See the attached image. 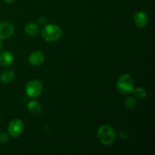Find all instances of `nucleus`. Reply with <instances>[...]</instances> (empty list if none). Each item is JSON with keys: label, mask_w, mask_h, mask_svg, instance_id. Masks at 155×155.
<instances>
[{"label": "nucleus", "mask_w": 155, "mask_h": 155, "mask_svg": "<svg viewBox=\"0 0 155 155\" xmlns=\"http://www.w3.org/2000/svg\"><path fill=\"white\" fill-rule=\"evenodd\" d=\"M27 109L32 114H39L42 110V105L37 101L32 100L27 103Z\"/></svg>", "instance_id": "9d476101"}, {"label": "nucleus", "mask_w": 155, "mask_h": 155, "mask_svg": "<svg viewBox=\"0 0 155 155\" xmlns=\"http://www.w3.org/2000/svg\"><path fill=\"white\" fill-rule=\"evenodd\" d=\"M2 39H0V49L2 48Z\"/></svg>", "instance_id": "a211bd4d"}, {"label": "nucleus", "mask_w": 155, "mask_h": 155, "mask_svg": "<svg viewBox=\"0 0 155 155\" xmlns=\"http://www.w3.org/2000/svg\"><path fill=\"white\" fill-rule=\"evenodd\" d=\"M5 2L8 3V4H10V3H12L14 2V0H4Z\"/></svg>", "instance_id": "f3484780"}, {"label": "nucleus", "mask_w": 155, "mask_h": 155, "mask_svg": "<svg viewBox=\"0 0 155 155\" xmlns=\"http://www.w3.org/2000/svg\"><path fill=\"white\" fill-rule=\"evenodd\" d=\"M45 61V54L41 51H34L29 55L28 61L32 66L37 67L42 64Z\"/></svg>", "instance_id": "423d86ee"}, {"label": "nucleus", "mask_w": 155, "mask_h": 155, "mask_svg": "<svg viewBox=\"0 0 155 155\" xmlns=\"http://www.w3.org/2000/svg\"><path fill=\"white\" fill-rule=\"evenodd\" d=\"M15 77V74L12 70H7L2 73L0 76V80L3 83H10L14 80Z\"/></svg>", "instance_id": "9b49d317"}, {"label": "nucleus", "mask_w": 155, "mask_h": 155, "mask_svg": "<svg viewBox=\"0 0 155 155\" xmlns=\"http://www.w3.org/2000/svg\"><path fill=\"white\" fill-rule=\"evenodd\" d=\"M24 123L20 119H14L10 121L8 127V132L12 137H18L24 131Z\"/></svg>", "instance_id": "39448f33"}, {"label": "nucleus", "mask_w": 155, "mask_h": 155, "mask_svg": "<svg viewBox=\"0 0 155 155\" xmlns=\"http://www.w3.org/2000/svg\"><path fill=\"white\" fill-rule=\"evenodd\" d=\"M42 83L40 80H33L29 82L25 87L26 94L31 98H36L40 95L42 91Z\"/></svg>", "instance_id": "20e7f679"}, {"label": "nucleus", "mask_w": 155, "mask_h": 155, "mask_svg": "<svg viewBox=\"0 0 155 155\" xmlns=\"http://www.w3.org/2000/svg\"><path fill=\"white\" fill-rule=\"evenodd\" d=\"M14 60V57L11 52L4 51L0 53V67L5 68L10 66Z\"/></svg>", "instance_id": "1a4fd4ad"}, {"label": "nucleus", "mask_w": 155, "mask_h": 155, "mask_svg": "<svg viewBox=\"0 0 155 155\" xmlns=\"http://www.w3.org/2000/svg\"><path fill=\"white\" fill-rule=\"evenodd\" d=\"M8 140V135L5 133H2L0 134V143H5Z\"/></svg>", "instance_id": "2eb2a0df"}, {"label": "nucleus", "mask_w": 155, "mask_h": 155, "mask_svg": "<svg viewBox=\"0 0 155 155\" xmlns=\"http://www.w3.org/2000/svg\"><path fill=\"white\" fill-rule=\"evenodd\" d=\"M62 30L56 24H47L42 30V36L46 42H56L61 38Z\"/></svg>", "instance_id": "7ed1b4c3"}, {"label": "nucleus", "mask_w": 155, "mask_h": 155, "mask_svg": "<svg viewBox=\"0 0 155 155\" xmlns=\"http://www.w3.org/2000/svg\"><path fill=\"white\" fill-rule=\"evenodd\" d=\"M39 26L34 23H29L24 27L25 33L30 36H34L37 35V33H39Z\"/></svg>", "instance_id": "f8f14e48"}, {"label": "nucleus", "mask_w": 155, "mask_h": 155, "mask_svg": "<svg viewBox=\"0 0 155 155\" xmlns=\"http://www.w3.org/2000/svg\"><path fill=\"white\" fill-rule=\"evenodd\" d=\"M136 106V101L133 97H128L125 101V107L127 110H133Z\"/></svg>", "instance_id": "4468645a"}, {"label": "nucleus", "mask_w": 155, "mask_h": 155, "mask_svg": "<svg viewBox=\"0 0 155 155\" xmlns=\"http://www.w3.org/2000/svg\"><path fill=\"white\" fill-rule=\"evenodd\" d=\"M117 89L122 95H129L134 89V80L130 74L121 75L117 82Z\"/></svg>", "instance_id": "f03ea898"}, {"label": "nucleus", "mask_w": 155, "mask_h": 155, "mask_svg": "<svg viewBox=\"0 0 155 155\" xmlns=\"http://www.w3.org/2000/svg\"><path fill=\"white\" fill-rule=\"evenodd\" d=\"M14 30L15 28L10 23L0 22V39H7L12 36Z\"/></svg>", "instance_id": "0eeeda50"}, {"label": "nucleus", "mask_w": 155, "mask_h": 155, "mask_svg": "<svg viewBox=\"0 0 155 155\" xmlns=\"http://www.w3.org/2000/svg\"><path fill=\"white\" fill-rule=\"evenodd\" d=\"M133 92L134 94L135 97H136L137 98H139V99H143L147 95L146 90L142 87H137L136 89L134 88Z\"/></svg>", "instance_id": "ddd939ff"}, {"label": "nucleus", "mask_w": 155, "mask_h": 155, "mask_svg": "<svg viewBox=\"0 0 155 155\" xmlns=\"http://www.w3.org/2000/svg\"><path fill=\"white\" fill-rule=\"evenodd\" d=\"M97 137L101 144L104 145H110L113 144L116 138L114 129L110 126L104 124L98 127L97 130Z\"/></svg>", "instance_id": "f257e3e1"}, {"label": "nucleus", "mask_w": 155, "mask_h": 155, "mask_svg": "<svg viewBox=\"0 0 155 155\" xmlns=\"http://www.w3.org/2000/svg\"><path fill=\"white\" fill-rule=\"evenodd\" d=\"M46 21H47L46 18L43 16H41L40 18H39V19H38V21H39V24H44L45 22H46Z\"/></svg>", "instance_id": "dca6fc26"}, {"label": "nucleus", "mask_w": 155, "mask_h": 155, "mask_svg": "<svg viewBox=\"0 0 155 155\" xmlns=\"http://www.w3.org/2000/svg\"><path fill=\"white\" fill-rule=\"evenodd\" d=\"M133 21H134L135 24L137 27L142 28V27H145L148 22V17L145 12H139L134 15L133 18Z\"/></svg>", "instance_id": "6e6552de"}]
</instances>
